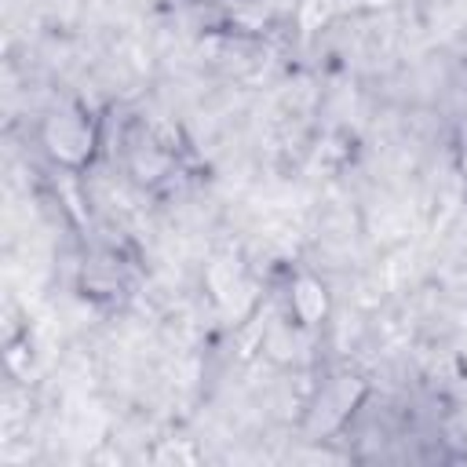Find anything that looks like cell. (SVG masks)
Listing matches in <instances>:
<instances>
[{"label": "cell", "instance_id": "1", "mask_svg": "<svg viewBox=\"0 0 467 467\" xmlns=\"http://www.w3.org/2000/svg\"><path fill=\"white\" fill-rule=\"evenodd\" d=\"M40 142H44V153L55 164H62L69 171H80V168L91 164V157L99 150V124L80 106H58L44 117Z\"/></svg>", "mask_w": 467, "mask_h": 467}, {"label": "cell", "instance_id": "2", "mask_svg": "<svg viewBox=\"0 0 467 467\" xmlns=\"http://www.w3.org/2000/svg\"><path fill=\"white\" fill-rule=\"evenodd\" d=\"M292 314H296V321L299 325H317L325 314H328V296H325V285L317 281V277H299L296 285H292Z\"/></svg>", "mask_w": 467, "mask_h": 467}, {"label": "cell", "instance_id": "3", "mask_svg": "<svg viewBox=\"0 0 467 467\" xmlns=\"http://www.w3.org/2000/svg\"><path fill=\"white\" fill-rule=\"evenodd\" d=\"M460 164H463V175H467V120L460 128Z\"/></svg>", "mask_w": 467, "mask_h": 467}]
</instances>
